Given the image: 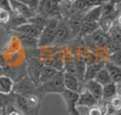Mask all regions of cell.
Masks as SVG:
<instances>
[{
	"label": "cell",
	"instance_id": "cell-15",
	"mask_svg": "<svg viewBox=\"0 0 121 115\" xmlns=\"http://www.w3.org/2000/svg\"><path fill=\"white\" fill-rule=\"evenodd\" d=\"M57 71L60 70H57L56 68H54L52 66H48V65L47 66H43L42 71H40V76H39V84H43L45 82L49 81L50 79H52L56 75Z\"/></svg>",
	"mask_w": 121,
	"mask_h": 115
},
{
	"label": "cell",
	"instance_id": "cell-11",
	"mask_svg": "<svg viewBox=\"0 0 121 115\" xmlns=\"http://www.w3.org/2000/svg\"><path fill=\"white\" fill-rule=\"evenodd\" d=\"M101 17H102V5H97L85 12V15L82 17V21L99 23Z\"/></svg>",
	"mask_w": 121,
	"mask_h": 115
},
{
	"label": "cell",
	"instance_id": "cell-6",
	"mask_svg": "<svg viewBox=\"0 0 121 115\" xmlns=\"http://www.w3.org/2000/svg\"><path fill=\"white\" fill-rule=\"evenodd\" d=\"M71 33L69 25L66 23L64 20H59L56 27V38H55V43L56 44H64V43L68 42L70 40Z\"/></svg>",
	"mask_w": 121,
	"mask_h": 115
},
{
	"label": "cell",
	"instance_id": "cell-23",
	"mask_svg": "<svg viewBox=\"0 0 121 115\" xmlns=\"http://www.w3.org/2000/svg\"><path fill=\"white\" fill-rule=\"evenodd\" d=\"M117 23H118V27H121V14L117 17Z\"/></svg>",
	"mask_w": 121,
	"mask_h": 115
},
{
	"label": "cell",
	"instance_id": "cell-8",
	"mask_svg": "<svg viewBox=\"0 0 121 115\" xmlns=\"http://www.w3.org/2000/svg\"><path fill=\"white\" fill-rule=\"evenodd\" d=\"M99 101L88 92L87 90L84 88L82 92H80L79 94V99H78V103H77V108H91L94 106H96Z\"/></svg>",
	"mask_w": 121,
	"mask_h": 115
},
{
	"label": "cell",
	"instance_id": "cell-12",
	"mask_svg": "<svg viewBox=\"0 0 121 115\" xmlns=\"http://www.w3.org/2000/svg\"><path fill=\"white\" fill-rule=\"evenodd\" d=\"M104 66H105V62H98L87 65L85 68V74H84V82L88 81V80H94L96 75Z\"/></svg>",
	"mask_w": 121,
	"mask_h": 115
},
{
	"label": "cell",
	"instance_id": "cell-21",
	"mask_svg": "<svg viewBox=\"0 0 121 115\" xmlns=\"http://www.w3.org/2000/svg\"><path fill=\"white\" fill-rule=\"evenodd\" d=\"M11 16L12 14L4 10H1L0 9V25H4V23H8L11 19Z\"/></svg>",
	"mask_w": 121,
	"mask_h": 115
},
{
	"label": "cell",
	"instance_id": "cell-26",
	"mask_svg": "<svg viewBox=\"0 0 121 115\" xmlns=\"http://www.w3.org/2000/svg\"><path fill=\"white\" fill-rule=\"evenodd\" d=\"M104 115H115V114H108L107 113V114H104Z\"/></svg>",
	"mask_w": 121,
	"mask_h": 115
},
{
	"label": "cell",
	"instance_id": "cell-9",
	"mask_svg": "<svg viewBox=\"0 0 121 115\" xmlns=\"http://www.w3.org/2000/svg\"><path fill=\"white\" fill-rule=\"evenodd\" d=\"M64 85L66 90L73 91V92H81V82H80L79 78L74 75L65 73L64 71Z\"/></svg>",
	"mask_w": 121,
	"mask_h": 115
},
{
	"label": "cell",
	"instance_id": "cell-4",
	"mask_svg": "<svg viewBox=\"0 0 121 115\" xmlns=\"http://www.w3.org/2000/svg\"><path fill=\"white\" fill-rule=\"evenodd\" d=\"M43 68V64L36 59H32L29 62L28 65V74H29L30 80L33 82V84L38 87L40 85L39 84V76H40V71Z\"/></svg>",
	"mask_w": 121,
	"mask_h": 115
},
{
	"label": "cell",
	"instance_id": "cell-3",
	"mask_svg": "<svg viewBox=\"0 0 121 115\" xmlns=\"http://www.w3.org/2000/svg\"><path fill=\"white\" fill-rule=\"evenodd\" d=\"M10 1H11V6H12V12L16 16L23 17V18L29 20L30 18H32L33 16L36 15L34 13V11L29 5L23 3V2L18 1V0H10Z\"/></svg>",
	"mask_w": 121,
	"mask_h": 115
},
{
	"label": "cell",
	"instance_id": "cell-7",
	"mask_svg": "<svg viewBox=\"0 0 121 115\" xmlns=\"http://www.w3.org/2000/svg\"><path fill=\"white\" fill-rule=\"evenodd\" d=\"M14 31H16L19 34H22V35H27V36H30V37L37 38V40L40 35V32H42L36 26H34L33 23H29V21L16 27L14 29Z\"/></svg>",
	"mask_w": 121,
	"mask_h": 115
},
{
	"label": "cell",
	"instance_id": "cell-2",
	"mask_svg": "<svg viewBox=\"0 0 121 115\" xmlns=\"http://www.w3.org/2000/svg\"><path fill=\"white\" fill-rule=\"evenodd\" d=\"M65 90L64 85V70H60L56 73V75L50 79L49 81L40 84L37 87L38 92H42L44 94H51V93H56L60 94Z\"/></svg>",
	"mask_w": 121,
	"mask_h": 115
},
{
	"label": "cell",
	"instance_id": "cell-18",
	"mask_svg": "<svg viewBox=\"0 0 121 115\" xmlns=\"http://www.w3.org/2000/svg\"><path fill=\"white\" fill-rule=\"evenodd\" d=\"M94 80H96V81L98 82V83H100L101 85H106V84H108V83H111L112 82L111 76H109L107 69L105 68V66L103 67V68L101 69L98 74H97Z\"/></svg>",
	"mask_w": 121,
	"mask_h": 115
},
{
	"label": "cell",
	"instance_id": "cell-27",
	"mask_svg": "<svg viewBox=\"0 0 121 115\" xmlns=\"http://www.w3.org/2000/svg\"><path fill=\"white\" fill-rule=\"evenodd\" d=\"M18 1H20V0H18Z\"/></svg>",
	"mask_w": 121,
	"mask_h": 115
},
{
	"label": "cell",
	"instance_id": "cell-22",
	"mask_svg": "<svg viewBox=\"0 0 121 115\" xmlns=\"http://www.w3.org/2000/svg\"><path fill=\"white\" fill-rule=\"evenodd\" d=\"M0 9L6 11V12H9V13H11V14H13L10 0H0Z\"/></svg>",
	"mask_w": 121,
	"mask_h": 115
},
{
	"label": "cell",
	"instance_id": "cell-24",
	"mask_svg": "<svg viewBox=\"0 0 121 115\" xmlns=\"http://www.w3.org/2000/svg\"><path fill=\"white\" fill-rule=\"evenodd\" d=\"M69 114H70V115H81L79 112H78V110H77V111H74V112H72V113H69Z\"/></svg>",
	"mask_w": 121,
	"mask_h": 115
},
{
	"label": "cell",
	"instance_id": "cell-14",
	"mask_svg": "<svg viewBox=\"0 0 121 115\" xmlns=\"http://www.w3.org/2000/svg\"><path fill=\"white\" fill-rule=\"evenodd\" d=\"M105 68L107 69L109 76H111L112 82L118 84L119 82H121V67L115 65L112 62H106L105 63Z\"/></svg>",
	"mask_w": 121,
	"mask_h": 115
},
{
	"label": "cell",
	"instance_id": "cell-19",
	"mask_svg": "<svg viewBox=\"0 0 121 115\" xmlns=\"http://www.w3.org/2000/svg\"><path fill=\"white\" fill-rule=\"evenodd\" d=\"M108 103H109V107H111L112 111H113L114 113L120 111V110H121V94L117 93V94H116L113 98L109 99Z\"/></svg>",
	"mask_w": 121,
	"mask_h": 115
},
{
	"label": "cell",
	"instance_id": "cell-20",
	"mask_svg": "<svg viewBox=\"0 0 121 115\" xmlns=\"http://www.w3.org/2000/svg\"><path fill=\"white\" fill-rule=\"evenodd\" d=\"M109 62L114 63L115 65L121 67V48L115 50L111 55H109Z\"/></svg>",
	"mask_w": 121,
	"mask_h": 115
},
{
	"label": "cell",
	"instance_id": "cell-5",
	"mask_svg": "<svg viewBox=\"0 0 121 115\" xmlns=\"http://www.w3.org/2000/svg\"><path fill=\"white\" fill-rule=\"evenodd\" d=\"M79 94L80 93L66 90V88L60 94L62 96V98L64 99L65 103H66L68 113H72V112L77 111V103H78V99H79Z\"/></svg>",
	"mask_w": 121,
	"mask_h": 115
},
{
	"label": "cell",
	"instance_id": "cell-13",
	"mask_svg": "<svg viewBox=\"0 0 121 115\" xmlns=\"http://www.w3.org/2000/svg\"><path fill=\"white\" fill-rule=\"evenodd\" d=\"M14 80L8 75L0 76V94L10 95L14 88Z\"/></svg>",
	"mask_w": 121,
	"mask_h": 115
},
{
	"label": "cell",
	"instance_id": "cell-16",
	"mask_svg": "<svg viewBox=\"0 0 121 115\" xmlns=\"http://www.w3.org/2000/svg\"><path fill=\"white\" fill-rule=\"evenodd\" d=\"M118 93L117 90V84L111 82V83L103 85V92H102V100L108 101L109 99H112L116 94Z\"/></svg>",
	"mask_w": 121,
	"mask_h": 115
},
{
	"label": "cell",
	"instance_id": "cell-25",
	"mask_svg": "<svg viewBox=\"0 0 121 115\" xmlns=\"http://www.w3.org/2000/svg\"><path fill=\"white\" fill-rule=\"evenodd\" d=\"M115 115H121V111H118V112H116Z\"/></svg>",
	"mask_w": 121,
	"mask_h": 115
},
{
	"label": "cell",
	"instance_id": "cell-17",
	"mask_svg": "<svg viewBox=\"0 0 121 115\" xmlns=\"http://www.w3.org/2000/svg\"><path fill=\"white\" fill-rule=\"evenodd\" d=\"M99 29L98 23H90V21H82L80 33L82 34H91Z\"/></svg>",
	"mask_w": 121,
	"mask_h": 115
},
{
	"label": "cell",
	"instance_id": "cell-10",
	"mask_svg": "<svg viewBox=\"0 0 121 115\" xmlns=\"http://www.w3.org/2000/svg\"><path fill=\"white\" fill-rule=\"evenodd\" d=\"M85 90H87L98 101L102 100V92H103V85L96 81V80H88L85 81Z\"/></svg>",
	"mask_w": 121,
	"mask_h": 115
},
{
	"label": "cell",
	"instance_id": "cell-1",
	"mask_svg": "<svg viewBox=\"0 0 121 115\" xmlns=\"http://www.w3.org/2000/svg\"><path fill=\"white\" fill-rule=\"evenodd\" d=\"M59 19L52 17L49 18L47 21L46 26L40 32V35L38 37V46L39 47H46L54 44L55 38H56V27Z\"/></svg>",
	"mask_w": 121,
	"mask_h": 115
}]
</instances>
